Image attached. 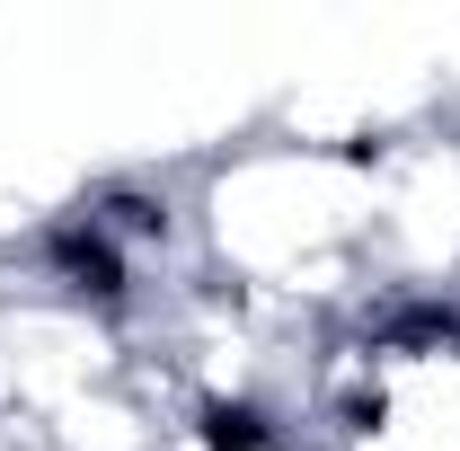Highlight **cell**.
<instances>
[{
	"label": "cell",
	"mask_w": 460,
	"mask_h": 451,
	"mask_svg": "<svg viewBox=\"0 0 460 451\" xmlns=\"http://www.w3.org/2000/svg\"><path fill=\"white\" fill-rule=\"evenodd\" d=\"M186 222L204 275L230 292H257L310 328L372 319V222H381V177L372 160L301 151V142H230L186 177Z\"/></svg>",
	"instance_id": "obj_1"
},
{
	"label": "cell",
	"mask_w": 460,
	"mask_h": 451,
	"mask_svg": "<svg viewBox=\"0 0 460 451\" xmlns=\"http://www.w3.org/2000/svg\"><path fill=\"white\" fill-rule=\"evenodd\" d=\"M257 451H328L319 434H275V443H257Z\"/></svg>",
	"instance_id": "obj_2"
}]
</instances>
